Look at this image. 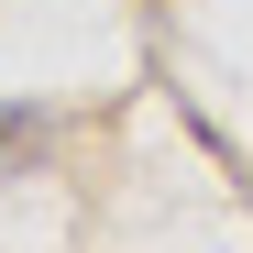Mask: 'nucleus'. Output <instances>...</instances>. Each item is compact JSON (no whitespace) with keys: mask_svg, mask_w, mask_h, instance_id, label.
<instances>
[]
</instances>
